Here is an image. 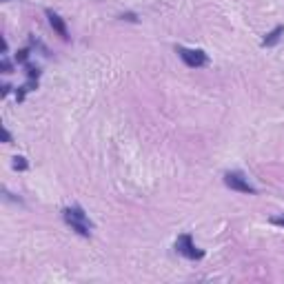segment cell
<instances>
[{
    "label": "cell",
    "mask_w": 284,
    "mask_h": 284,
    "mask_svg": "<svg viewBox=\"0 0 284 284\" xmlns=\"http://www.w3.org/2000/svg\"><path fill=\"white\" fill-rule=\"evenodd\" d=\"M2 138H4V142H11V133H9V129H2Z\"/></svg>",
    "instance_id": "cell-12"
},
{
    "label": "cell",
    "mask_w": 284,
    "mask_h": 284,
    "mask_svg": "<svg viewBox=\"0 0 284 284\" xmlns=\"http://www.w3.org/2000/svg\"><path fill=\"white\" fill-rule=\"evenodd\" d=\"M13 169H16V171H27V169H29V164H27V158H22V155H16V158H13Z\"/></svg>",
    "instance_id": "cell-7"
},
{
    "label": "cell",
    "mask_w": 284,
    "mask_h": 284,
    "mask_svg": "<svg viewBox=\"0 0 284 284\" xmlns=\"http://www.w3.org/2000/svg\"><path fill=\"white\" fill-rule=\"evenodd\" d=\"M122 18V20H131V22H138V18L133 16V13H127V16H120Z\"/></svg>",
    "instance_id": "cell-13"
},
{
    "label": "cell",
    "mask_w": 284,
    "mask_h": 284,
    "mask_svg": "<svg viewBox=\"0 0 284 284\" xmlns=\"http://www.w3.org/2000/svg\"><path fill=\"white\" fill-rule=\"evenodd\" d=\"M0 67H2V73H11V69H13V67H11V62H9L7 58H2V62H0Z\"/></svg>",
    "instance_id": "cell-10"
},
{
    "label": "cell",
    "mask_w": 284,
    "mask_h": 284,
    "mask_svg": "<svg viewBox=\"0 0 284 284\" xmlns=\"http://www.w3.org/2000/svg\"><path fill=\"white\" fill-rule=\"evenodd\" d=\"M176 253H180V255L186 257V260H202V257H204V251L195 247L193 238H191L189 233L178 235V240H176Z\"/></svg>",
    "instance_id": "cell-4"
},
{
    "label": "cell",
    "mask_w": 284,
    "mask_h": 284,
    "mask_svg": "<svg viewBox=\"0 0 284 284\" xmlns=\"http://www.w3.org/2000/svg\"><path fill=\"white\" fill-rule=\"evenodd\" d=\"M176 53L180 56V60L184 62L189 69H202L209 65V56L202 49H186V47H176Z\"/></svg>",
    "instance_id": "cell-2"
},
{
    "label": "cell",
    "mask_w": 284,
    "mask_h": 284,
    "mask_svg": "<svg viewBox=\"0 0 284 284\" xmlns=\"http://www.w3.org/2000/svg\"><path fill=\"white\" fill-rule=\"evenodd\" d=\"M271 224H275V226H284V215H275V217H271Z\"/></svg>",
    "instance_id": "cell-11"
},
{
    "label": "cell",
    "mask_w": 284,
    "mask_h": 284,
    "mask_svg": "<svg viewBox=\"0 0 284 284\" xmlns=\"http://www.w3.org/2000/svg\"><path fill=\"white\" fill-rule=\"evenodd\" d=\"M62 217H65V222H67V224H69L78 235H82V238H89V235H91L93 222L89 220V215L84 213L82 207L73 204V207L62 209Z\"/></svg>",
    "instance_id": "cell-1"
},
{
    "label": "cell",
    "mask_w": 284,
    "mask_h": 284,
    "mask_svg": "<svg viewBox=\"0 0 284 284\" xmlns=\"http://www.w3.org/2000/svg\"><path fill=\"white\" fill-rule=\"evenodd\" d=\"M27 78L29 80H38L40 78V69L34 65H27Z\"/></svg>",
    "instance_id": "cell-9"
},
{
    "label": "cell",
    "mask_w": 284,
    "mask_h": 284,
    "mask_svg": "<svg viewBox=\"0 0 284 284\" xmlns=\"http://www.w3.org/2000/svg\"><path fill=\"white\" fill-rule=\"evenodd\" d=\"M4 2H9V0H4Z\"/></svg>",
    "instance_id": "cell-15"
},
{
    "label": "cell",
    "mask_w": 284,
    "mask_h": 284,
    "mask_svg": "<svg viewBox=\"0 0 284 284\" xmlns=\"http://www.w3.org/2000/svg\"><path fill=\"white\" fill-rule=\"evenodd\" d=\"M224 184L229 186L231 191H238V193H248V195H255L257 189L248 182V178L240 171H226L224 173Z\"/></svg>",
    "instance_id": "cell-3"
},
{
    "label": "cell",
    "mask_w": 284,
    "mask_h": 284,
    "mask_svg": "<svg viewBox=\"0 0 284 284\" xmlns=\"http://www.w3.org/2000/svg\"><path fill=\"white\" fill-rule=\"evenodd\" d=\"M47 18H49V25H51V29L56 31L58 36H60L62 40H69V31H67V25H65V20H62L60 16H58L56 11H51V9H47Z\"/></svg>",
    "instance_id": "cell-5"
},
{
    "label": "cell",
    "mask_w": 284,
    "mask_h": 284,
    "mask_svg": "<svg viewBox=\"0 0 284 284\" xmlns=\"http://www.w3.org/2000/svg\"><path fill=\"white\" fill-rule=\"evenodd\" d=\"M9 91H11V87H9V84H2V98L9 96Z\"/></svg>",
    "instance_id": "cell-14"
},
{
    "label": "cell",
    "mask_w": 284,
    "mask_h": 284,
    "mask_svg": "<svg viewBox=\"0 0 284 284\" xmlns=\"http://www.w3.org/2000/svg\"><path fill=\"white\" fill-rule=\"evenodd\" d=\"M29 53H31V49H29V47L20 49V51L16 53V62H18V65H25V62L29 60Z\"/></svg>",
    "instance_id": "cell-8"
},
{
    "label": "cell",
    "mask_w": 284,
    "mask_h": 284,
    "mask_svg": "<svg viewBox=\"0 0 284 284\" xmlns=\"http://www.w3.org/2000/svg\"><path fill=\"white\" fill-rule=\"evenodd\" d=\"M282 36H284V27H282V25L273 27V29L266 34V38L262 40V47H275V44L282 40Z\"/></svg>",
    "instance_id": "cell-6"
}]
</instances>
